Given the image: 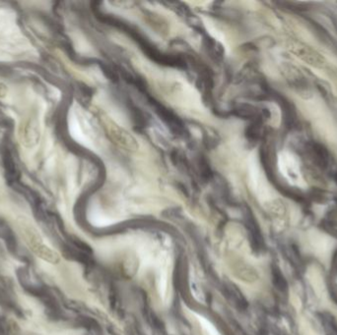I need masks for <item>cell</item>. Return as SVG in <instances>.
<instances>
[{
	"instance_id": "3",
	"label": "cell",
	"mask_w": 337,
	"mask_h": 335,
	"mask_svg": "<svg viewBox=\"0 0 337 335\" xmlns=\"http://www.w3.org/2000/svg\"><path fill=\"white\" fill-rule=\"evenodd\" d=\"M23 233L26 235L25 237L27 239V242H28L30 247L38 256L42 257V259H44L49 262H52V263H56L58 261L57 254L52 251L45 245H43L41 239L38 237V235L36 234V232L33 231L29 226L25 224H23Z\"/></svg>"
},
{
	"instance_id": "5",
	"label": "cell",
	"mask_w": 337,
	"mask_h": 335,
	"mask_svg": "<svg viewBox=\"0 0 337 335\" xmlns=\"http://www.w3.org/2000/svg\"><path fill=\"white\" fill-rule=\"evenodd\" d=\"M204 327H205V334L204 335H217L212 326L207 325V326H204Z\"/></svg>"
},
{
	"instance_id": "2",
	"label": "cell",
	"mask_w": 337,
	"mask_h": 335,
	"mask_svg": "<svg viewBox=\"0 0 337 335\" xmlns=\"http://www.w3.org/2000/svg\"><path fill=\"white\" fill-rule=\"evenodd\" d=\"M19 137L22 145L27 148H33L39 143L41 130L37 118L30 117L22 122L19 129Z\"/></svg>"
},
{
	"instance_id": "4",
	"label": "cell",
	"mask_w": 337,
	"mask_h": 335,
	"mask_svg": "<svg viewBox=\"0 0 337 335\" xmlns=\"http://www.w3.org/2000/svg\"><path fill=\"white\" fill-rule=\"evenodd\" d=\"M6 93H7V87L0 82V98L5 97Z\"/></svg>"
},
{
	"instance_id": "1",
	"label": "cell",
	"mask_w": 337,
	"mask_h": 335,
	"mask_svg": "<svg viewBox=\"0 0 337 335\" xmlns=\"http://www.w3.org/2000/svg\"><path fill=\"white\" fill-rule=\"evenodd\" d=\"M278 166L281 174L291 183L296 186L304 185V180L300 171L299 160L295 155L290 153H281L278 157Z\"/></svg>"
}]
</instances>
